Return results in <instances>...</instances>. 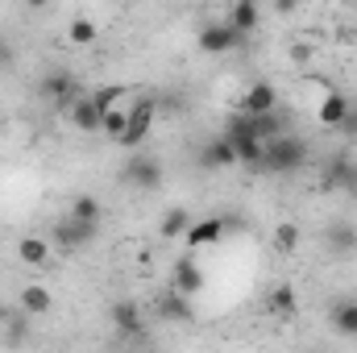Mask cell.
I'll use <instances>...</instances> for the list:
<instances>
[{
  "label": "cell",
  "instance_id": "cell-1",
  "mask_svg": "<svg viewBox=\"0 0 357 353\" xmlns=\"http://www.w3.org/2000/svg\"><path fill=\"white\" fill-rule=\"evenodd\" d=\"M299 167H307V142L295 137V133L270 137L266 158H262V171H270V175H291V171H299Z\"/></svg>",
  "mask_w": 357,
  "mask_h": 353
},
{
  "label": "cell",
  "instance_id": "cell-2",
  "mask_svg": "<svg viewBox=\"0 0 357 353\" xmlns=\"http://www.w3.org/2000/svg\"><path fill=\"white\" fill-rule=\"evenodd\" d=\"M154 117H158V100H154V96H137L133 108H129L125 133L116 137V146H121V150H137V146H146V137H150V129H154Z\"/></svg>",
  "mask_w": 357,
  "mask_h": 353
},
{
  "label": "cell",
  "instance_id": "cell-3",
  "mask_svg": "<svg viewBox=\"0 0 357 353\" xmlns=\"http://www.w3.org/2000/svg\"><path fill=\"white\" fill-rule=\"evenodd\" d=\"M229 142H233V150H237V163H245V167H262V158H266V142L250 129V117H245V112H237V117L229 121Z\"/></svg>",
  "mask_w": 357,
  "mask_h": 353
},
{
  "label": "cell",
  "instance_id": "cell-4",
  "mask_svg": "<svg viewBox=\"0 0 357 353\" xmlns=\"http://www.w3.org/2000/svg\"><path fill=\"white\" fill-rule=\"evenodd\" d=\"M121 179H125L133 191H146V195H150V191H158V187H162L167 171H162V163H158L154 154H129Z\"/></svg>",
  "mask_w": 357,
  "mask_h": 353
},
{
  "label": "cell",
  "instance_id": "cell-5",
  "mask_svg": "<svg viewBox=\"0 0 357 353\" xmlns=\"http://www.w3.org/2000/svg\"><path fill=\"white\" fill-rule=\"evenodd\" d=\"M241 42H245V33L233 29L229 17H225V21H208V25L199 29V50H204V54H233Z\"/></svg>",
  "mask_w": 357,
  "mask_h": 353
},
{
  "label": "cell",
  "instance_id": "cell-6",
  "mask_svg": "<svg viewBox=\"0 0 357 353\" xmlns=\"http://www.w3.org/2000/svg\"><path fill=\"white\" fill-rule=\"evenodd\" d=\"M96 233H100V225H91V220H75L71 212L59 220V229H54V237H59V246L63 250H79V246H91L96 241Z\"/></svg>",
  "mask_w": 357,
  "mask_h": 353
},
{
  "label": "cell",
  "instance_id": "cell-7",
  "mask_svg": "<svg viewBox=\"0 0 357 353\" xmlns=\"http://www.w3.org/2000/svg\"><path fill=\"white\" fill-rule=\"evenodd\" d=\"M108 320H112V329L125 333V337H142V333H146V316H142V308H137L133 299H116V303L108 308Z\"/></svg>",
  "mask_w": 357,
  "mask_h": 353
},
{
  "label": "cell",
  "instance_id": "cell-8",
  "mask_svg": "<svg viewBox=\"0 0 357 353\" xmlns=\"http://www.w3.org/2000/svg\"><path fill=\"white\" fill-rule=\"evenodd\" d=\"M38 96H42V100H59V104L67 100V104H71V100L79 96V80H75L71 71H46L42 84H38Z\"/></svg>",
  "mask_w": 357,
  "mask_h": 353
},
{
  "label": "cell",
  "instance_id": "cell-9",
  "mask_svg": "<svg viewBox=\"0 0 357 353\" xmlns=\"http://www.w3.org/2000/svg\"><path fill=\"white\" fill-rule=\"evenodd\" d=\"M100 117H104V108L96 104L91 91H79V96L71 100V125H75L79 133H100Z\"/></svg>",
  "mask_w": 357,
  "mask_h": 353
},
{
  "label": "cell",
  "instance_id": "cell-10",
  "mask_svg": "<svg viewBox=\"0 0 357 353\" xmlns=\"http://www.w3.org/2000/svg\"><path fill=\"white\" fill-rule=\"evenodd\" d=\"M225 220L220 216H204V220H191L187 225V233H183V241H187V250H199V246H216L220 237H225Z\"/></svg>",
  "mask_w": 357,
  "mask_h": 353
},
{
  "label": "cell",
  "instance_id": "cell-11",
  "mask_svg": "<svg viewBox=\"0 0 357 353\" xmlns=\"http://www.w3.org/2000/svg\"><path fill=\"white\" fill-rule=\"evenodd\" d=\"M324 246H328L333 258H349V254H357V229L349 220H333L324 229Z\"/></svg>",
  "mask_w": 357,
  "mask_h": 353
},
{
  "label": "cell",
  "instance_id": "cell-12",
  "mask_svg": "<svg viewBox=\"0 0 357 353\" xmlns=\"http://www.w3.org/2000/svg\"><path fill=\"white\" fill-rule=\"evenodd\" d=\"M270 108H278V91H274V84H266V80L250 84L245 96H241V112L258 117V112H270Z\"/></svg>",
  "mask_w": 357,
  "mask_h": 353
},
{
  "label": "cell",
  "instance_id": "cell-13",
  "mask_svg": "<svg viewBox=\"0 0 357 353\" xmlns=\"http://www.w3.org/2000/svg\"><path fill=\"white\" fill-rule=\"evenodd\" d=\"M199 167H212V171H225V167H237V150H233V142H229V133H225V137H216V142H208V146L199 150Z\"/></svg>",
  "mask_w": 357,
  "mask_h": 353
},
{
  "label": "cell",
  "instance_id": "cell-14",
  "mask_svg": "<svg viewBox=\"0 0 357 353\" xmlns=\"http://www.w3.org/2000/svg\"><path fill=\"white\" fill-rule=\"evenodd\" d=\"M171 287H175V291H183V295L204 291V270L195 266V258H178L175 270H171Z\"/></svg>",
  "mask_w": 357,
  "mask_h": 353
},
{
  "label": "cell",
  "instance_id": "cell-15",
  "mask_svg": "<svg viewBox=\"0 0 357 353\" xmlns=\"http://www.w3.org/2000/svg\"><path fill=\"white\" fill-rule=\"evenodd\" d=\"M266 312L270 316H278V320H295V312H299V299H295V287H287V283H278L274 291L266 295Z\"/></svg>",
  "mask_w": 357,
  "mask_h": 353
},
{
  "label": "cell",
  "instance_id": "cell-16",
  "mask_svg": "<svg viewBox=\"0 0 357 353\" xmlns=\"http://www.w3.org/2000/svg\"><path fill=\"white\" fill-rule=\"evenodd\" d=\"M229 25L241 29V33H254V29L262 25V8H258V0H233V8H229Z\"/></svg>",
  "mask_w": 357,
  "mask_h": 353
},
{
  "label": "cell",
  "instance_id": "cell-17",
  "mask_svg": "<svg viewBox=\"0 0 357 353\" xmlns=\"http://www.w3.org/2000/svg\"><path fill=\"white\" fill-rule=\"evenodd\" d=\"M17 258L25 266H33V270H42V266H50V241L46 237H21L17 241Z\"/></svg>",
  "mask_w": 357,
  "mask_h": 353
},
{
  "label": "cell",
  "instance_id": "cell-18",
  "mask_svg": "<svg viewBox=\"0 0 357 353\" xmlns=\"http://www.w3.org/2000/svg\"><path fill=\"white\" fill-rule=\"evenodd\" d=\"M345 112H349V96H345V91H328L316 117H320V125H324V129H337V125L345 121Z\"/></svg>",
  "mask_w": 357,
  "mask_h": 353
},
{
  "label": "cell",
  "instance_id": "cell-19",
  "mask_svg": "<svg viewBox=\"0 0 357 353\" xmlns=\"http://www.w3.org/2000/svg\"><path fill=\"white\" fill-rule=\"evenodd\" d=\"M245 117H250V112H245ZM250 129H254L262 142H270V137L287 133V121L278 117V108H270V112H258V117H250Z\"/></svg>",
  "mask_w": 357,
  "mask_h": 353
},
{
  "label": "cell",
  "instance_id": "cell-20",
  "mask_svg": "<svg viewBox=\"0 0 357 353\" xmlns=\"http://www.w3.org/2000/svg\"><path fill=\"white\" fill-rule=\"evenodd\" d=\"M50 308H54V299H50L46 287H21V312H29V316H46Z\"/></svg>",
  "mask_w": 357,
  "mask_h": 353
},
{
  "label": "cell",
  "instance_id": "cell-21",
  "mask_svg": "<svg viewBox=\"0 0 357 353\" xmlns=\"http://www.w3.org/2000/svg\"><path fill=\"white\" fill-rule=\"evenodd\" d=\"M187 225H191V212H187V208H171V212L162 216V225H158V237H162V241H178V237L187 233Z\"/></svg>",
  "mask_w": 357,
  "mask_h": 353
},
{
  "label": "cell",
  "instance_id": "cell-22",
  "mask_svg": "<svg viewBox=\"0 0 357 353\" xmlns=\"http://www.w3.org/2000/svg\"><path fill=\"white\" fill-rule=\"evenodd\" d=\"M328 320H333V329L341 337H357V303H337L328 312Z\"/></svg>",
  "mask_w": 357,
  "mask_h": 353
},
{
  "label": "cell",
  "instance_id": "cell-23",
  "mask_svg": "<svg viewBox=\"0 0 357 353\" xmlns=\"http://www.w3.org/2000/svg\"><path fill=\"white\" fill-rule=\"evenodd\" d=\"M125 121H129V108H121V104H112V108H104V117H100V133H108L112 142L125 133Z\"/></svg>",
  "mask_w": 357,
  "mask_h": 353
},
{
  "label": "cell",
  "instance_id": "cell-24",
  "mask_svg": "<svg viewBox=\"0 0 357 353\" xmlns=\"http://www.w3.org/2000/svg\"><path fill=\"white\" fill-rule=\"evenodd\" d=\"M274 250H278V254H295V250H299V225H295V220H278V229H274Z\"/></svg>",
  "mask_w": 357,
  "mask_h": 353
},
{
  "label": "cell",
  "instance_id": "cell-25",
  "mask_svg": "<svg viewBox=\"0 0 357 353\" xmlns=\"http://www.w3.org/2000/svg\"><path fill=\"white\" fill-rule=\"evenodd\" d=\"M71 216H75V220H91V225H100L104 208H100V200H96V195L84 191V195H75V200H71Z\"/></svg>",
  "mask_w": 357,
  "mask_h": 353
},
{
  "label": "cell",
  "instance_id": "cell-26",
  "mask_svg": "<svg viewBox=\"0 0 357 353\" xmlns=\"http://www.w3.org/2000/svg\"><path fill=\"white\" fill-rule=\"evenodd\" d=\"M29 320H33L29 312H17V316L8 312V320H4V341H8V345H21V341L29 337Z\"/></svg>",
  "mask_w": 357,
  "mask_h": 353
},
{
  "label": "cell",
  "instance_id": "cell-27",
  "mask_svg": "<svg viewBox=\"0 0 357 353\" xmlns=\"http://www.w3.org/2000/svg\"><path fill=\"white\" fill-rule=\"evenodd\" d=\"M162 316H167V320H191V308H187L183 291H175V287H171V291L162 295Z\"/></svg>",
  "mask_w": 357,
  "mask_h": 353
},
{
  "label": "cell",
  "instance_id": "cell-28",
  "mask_svg": "<svg viewBox=\"0 0 357 353\" xmlns=\"http://www.w3.org/2000/svg\"><path fill=\"white\" fill-rule=\"evenodd\" d=\"M67 33H71V42H75V46H91V42L100 38V29H96V21H91V17H75Z\"/></svg>",
  "mask_w": 357,
  "mask_h": 353
},
{
  "label": "cell",
  "instance_id": "cell-29",
  "mask_svg": "<svg viewBox=\"0 0 357 353\" xmlns=\"http://www.w3.org/2000/svg\"><path fill=\"white\" fill-rule=\"evenodd\" d=\"M13 67H17V42L8 33H0V75L13 71Z\"/></svg>",
  "mask_w": 357,
  "mask_h": 353
},
{
  "label": "cell",
  "instance_id": "cell-30",
  "mask_svg": "<svg viewBox=\"0 0 357 353\" xmlns=\"http://www.w3.org/2000/svg\"><path fill=\"white\" fill-rule=\"evenodd\" d=\"M91 96H96V104H100V108H112V104H121V96H125V88H116V84H108V88L91 91Z\"/></svg>",
  "mask_w": 357,
  "mask_h": 353
},
{
  "label": "cell",
  "instance_id": "cell-31",
  "mask_svg": "<svg viewBox=\"0 0 357 353\" xmlns=\"http://www.w3.org/2000/svg\"><path fill=\"white\" fill-rule=\"evenodd\" d=\"M337 129H341L345 137H357V104H349V112H345V121H341Z\"/></svg>",
  "mask_w": 357,
  "mask_h": 353
},
{
  "label": "cell",
  "instance_id": "cell-32",
  "mask_svg": "<svg viewBox=\"0 0 357 353\" xmlns=\"http://www.w3.org/2000/svg\"><path fill=\"white\" fill-rule=\"evenodd\" d=\"M295 4H299V0H274V8H278V13H295Z\"/></svg>",
  "mask_w": 357,
  "mask_h": 353
},
{
  "label": "cell",
  "instance_id": "cell-33",
  "mask_svg": "<svg viewBox=\"0 0 357 353\" xmlns=\"http://www.w3.org/2000/svg\"><path fill=\"white\" fill-rule=\"evenodd\" d=\"M21 4H29V8H46V4H54V0H21Z\"/></svg>",
  "mask_w": 357,
  "mask_h": 353
},
{
  "label": "cell",
  "instance_id": "cell-34",
  "mask_svg": "<svg viewBox=\"0 0 357 353\" xmlns=\"http://www.w3.org/2000/svg\"><path fill=\"white\" fill-rule=\"evenodd\" d=\"M4 320H8V308H4V303H0V324H4Z\"/></svg>",
  "mask_w": 357,
  "mask_h": 353
}]
</instances>
